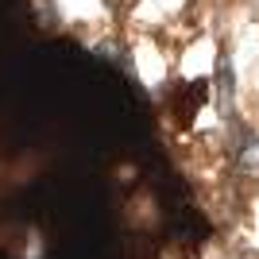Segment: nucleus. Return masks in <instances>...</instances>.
I'll return each instance as SVG.
<instances>
[{"label":"nucleus","mask_w":259,"mask_h":259,"mask_svg":"<svg viewBox=\"0 0 259 259\" xmlns=\"http://www.w3.org/2000/svg\"><path fill=\"white\" fill-rule=\"evenodd\" d=\"M236 155L248 170H259V132H244L236 140Z\"/></svg>","instance_id":"1"}]
</instances>
